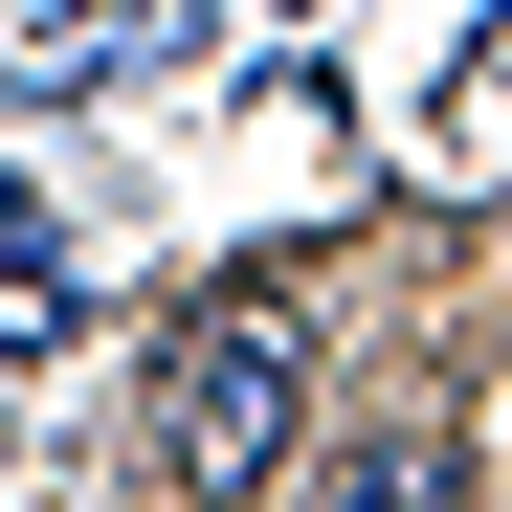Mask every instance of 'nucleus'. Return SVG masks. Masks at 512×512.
Wrapping results in <instances>:
<instances>
[{
  "label": "nucleus",
  "mask_w": 512,
  "mask_h": 512,
  "mask_svg": "<svg viewBox=\"0 0 512 512\" xmlns=\"http://www.w3.org/2000/svg\"><path fill=\"white\" fill-rule=\"evenodd\" d=\"M290 423H312V312L290 290L179 312V357H156V468H179V490H268Z\"/></svg>",
  "instance_id": "nucleus-1"
},
{
  "label": "nucleus",
  "mask_w": 512,
  "mask_h": 512,
  "mask_svg": "<svg viewBox=\"0 0 512 512\" xmlns=\"http://www.w3.org/2000/svg\"><path fill=\"white\" fill-rule=\"evenodd\" d=\"M45 334H67V201L0 179V357H45Z\"/></svg>",
  "instance_id": "nucleus-2"
},
{
  "label": "nucleus",
  "mask_w": 512,
  "mask_h": 512,
  "mask_svg": "<svg viewBox=\"0 0 512 512\" xmlns=\"http://www.w3.org/2000/svg\"><path fill=\"white\" fill-rule=\"evenodd\" d=\"M334 512H468V468H446V446H357V468H334Z\"/></svg>",
  "instance_id": "nucleus-3"
},
{
  "label": "nucleus",
  "mask_w": 512,
  "mask_h": 512,
  "mask_svg": "<svg viewBox=\"0 0 512 512\" xmlns=\"http://www.w3.org/2000/svg\"><path fill=\"white\" fill-rule=\"evenodd\" d=\"M446 156H512V45H490V67H446Z\"/></svg>",
  "instance_id": "nucleus-4"
}]
</instances>
